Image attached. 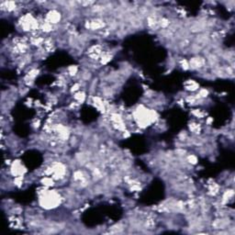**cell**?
Here are the masks:
<instances>
[{"label": "cell", "instance_id": "obj_1", "mask_svg": "<svg viewBox=\"0 0 235 235\" xmlns=\"http://www.w3.org/2000/svg\"><path fill=\"white\" fill-rule=\"evenodd\" d=\"M73 97H75V99L76 100L77 103H83L85 99V92L79 90L78 92L75 93Z\"/></svg>", "mask_w": 235, "mask_h": 235}]
</instances>
